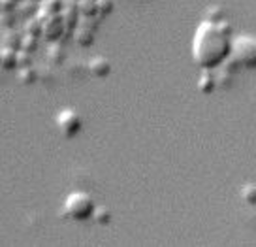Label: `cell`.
Masks as SVG:
<instances>
[{
    "label": "cell",
    "mask_w": 256,
    "mask_h": 247,
    "mask_svg": "<svg viewBox=\"0 0 256 247\" xmlns=\"http://www.w3.org/2000/svg\"><path fill=\"white\" fill-rule=\"evenodd\" d=\"M206 19L208 21H213V23H218V21H224L226 19V14H224V10L220 6H211L208 8L206 12Z\"/></svg>",
    "instance_id": "obj_8"
},
{
    "label": "cell",
    "mask_w": 256,
    "mask_h": 247,
    "mask_svg": "<svg viewBox=\"0 0 256 247\" xmlns=\"http://www.w3.org/2000/svg\"><path fill=\"white\" fill-rule=\"evenodd\" d=\"M96 4H98V10L104 14H110L113 10V0H96Z\"/></svg>",
    "instance_id": "obj_10"
},
{
    "label": "cell",
    "mask_w": 256,
    "mask_h": 247,
    "mask_svg": "<svg viewBox=\"0 0 256 247\" xmlns=\"http://www.w3.org/2000/svg\"><path fill=\"white\" fill-rule=\"evenodd\" d=\"M56 127L60 130V134L66 136V138H74L81 132V127H83V121H81V115L76 110L68 108V110H62L56 115Z\"/></svg>",
    "instance_id": "obj_4"
},
{
    "label": "cell",
    "mask_w": 256,
    "mask_h": 247,
    "mask_svg": "<svg viewBox=\"0 0 256 247\" xmlns=\"http://www.w3.org/2000/svg\"><path fill=\"white\" fill-rule=\"evenodd\" d=\"M92 219H94L96 223H100V224H108L110 221H112V211H110L108 207H98V206H96Z\"/></svg>",
    "instance_id": "obj_9"
},
{
    "label": "cell",
    "mask_w": 256,
    "mask_h": 247,
    "mask_svg": "<svg viewBox=\"0 0 256 247\" xmlns=\"http://www.w3.org/2000/svg\"><path fill=\"white\" fill-rule=\"evenodd\" d=\"M88 70L94 78H106L112 72V63L106 59V57H94L90 63H88Z\"/></svg>",
    "instance_id": "obj_5"
},
{
    "label": "cell",
    "mask_w": 256,
    "mask_h": 247,
    "mask_svg": "<svg viewBox=\"0 0 256 247\" xmlns=\"http://www.w3.org/2000/svg\"><path fill=\"white\" fill-rule=\"evenodd\" d=\"M64 215L72 221H87L94 215L96 202L94 198L85 191H74L70 192L64 200Z\"/></svg>",
    "instance_id": "obj_2"
},
{
    "label": "cell",
    "mask_w": 256,
    "mask_h": 247,
    "mask_svg": "<svg viewBox=\"0 0 256 247\" xmlns=\"http://www.w3.org/2000/svg\"><path fill=\"white\" fill-rule=\"evenodd\" d=\"M240 196L243 200V204L247 206H256V183H245L241 187Z\"/></svg>",
    "instance_id": "obj_7"
},
{
    "label": "cell",
    "mask_w": 256,
    "mask_h": 247,
    "mask_svg": "<svg viewBox=\"0 0 256 247\" xmlns=\"http://www.w3.org/2000/svg\"><path fill=\"white\" fill-rule=\"evenodd\" d=\"M216 89V76L215 70H204L198 80V91L202 95H211Z\"/></svg>",
    "instance_id": "obj_6"
},
{
    "label": "cell",
    "mask_w": 256,
    "mask_h": 247,
    "mask_svg": "<svg viewBox=\"0 0 256 247\" xmlns=\"http://www.w3.org/2000/svg\"><path fill=\"white\" fill-rule=\"evenodd\" d=\"M234 63L241 68H256V36L254 34H240L232 40V55Z\"/></svg>",
    "instance_id": "obj_3"
},
{
    "label": "cell",
    "mask_w": 256,
    "mask_h": 247,
    "mask_svg": "<svg viewBox=\"0 0 256 247\" xmlns=\"http://www.w3.org/2000/svg\"><path fill=\"white\" fill-rule=\"evenodd\" d=\"M234 27L226 19L213 23L204 19L192 36V61L202 70H216L232 55Z\"/></svg>",
    "instance_id": "obj_1"
}]
</instances>
